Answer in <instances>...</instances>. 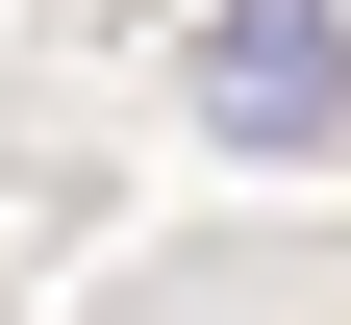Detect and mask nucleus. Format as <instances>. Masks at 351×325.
<instances>
[{
    "label": "nucleus",
    "instance_id": "f257e3e1",
    "mask_svg": "<svg viewBox=\"0 0 351 325\" xmlns=\"http://www.w3.org/2000/svg\"><path fill=\"white\" fill-rule=\"evenodd\" d=\"M201 101H226L251 151H351V25L326 0H226V25H201Z\"/></svg>",
    "mask_w": 351,
    "mask_h": 325
}]
</instances>
